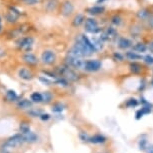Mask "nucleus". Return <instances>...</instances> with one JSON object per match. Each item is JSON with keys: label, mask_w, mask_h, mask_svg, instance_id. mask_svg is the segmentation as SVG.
<instances>
[{"label": "nucleus", "mask_w": 153, "mask_h": 153, "mask_svg": "<svg viewBox=\"0 0 153 153\" xmlns=\"http://www.w3.org/2000/svg\"><path fill=\"white\" fill-rule=\"evenodd\" d=\"M106 141V138L102 135H95L93 137L89 138V142L94 143V144H99V143H104Z\"/></svg>", "instance_id": "22"}, {"label": "nucleus", "mask_w": 153, "mask_h": 153, "mask_svg": "<svg viewBox=\"0 0 153 153\" xmlns=\"http://www.w3.org/2000/svg\"><path fill=\"white\" fill-rule=\"evenodd\" d=\"M143 115H144V114H143V112H142V110L140 109V110H138V111L136 112V115H135V116H136V119H140V118L142 117Z\"/></svg>", "instance_id": "41"}, {"label": "nucleus", "mask_w": 153, "mask_h": 153, "mask_svg": "<svg viewBox=\"0 0 153 153\" xmlns=\"http://www.w3.org/2000/svg\"><path fill=\"white\" fill-rule=\"evenodd\" d=\"M39 81L42 82L44 85H51V84H52V82H51L50 80L47 79V78H45V77H43V76L39 77Z\"/></svg>", "instance_id": "35"}, {"label": "nucleus", "mask_w": 153, "mask_h": 153, "mask_svg": "<svg viewBox=\"0 0 153 153\" xmlns=\"http://www.w3.org/2000/svg\"><path fill=\"white\" fill-rule=\"evenodd\" d=\"M148 49L150 50V52H151L153 54V41H151L149 43V45H148Z\"/></svg>", "instance_id": "42"}, {"label": "nucleus", "mask_w": 153, "mask_h": 153, "mask_svg": "<svg viewBox=\"0 0 153 153\" xmlns=\"http://www.w3.org/2000/svg\"><path fill=\"white\" fill-rule=\"evenodd\" d=\"M147 21H148V26L150 27V29H153V14L149 17V19Z\"/></svg>", "instance_id": "40"}, {"label": "nucleus", "mask_w": 153, "mask_h": 153, "mask_svg": "<svg viewBox=\"0 0 153 153\" xmlns=\"http://www.w3.org/2000/svg\"><path fill=\"white\" fill-rule=\"evenodd\" d=\"M4 153H7V152H4Z\"/></svg>", "instance_id": "47"}, {"label": "nucleus", "mask_w": 153, "mask_h": 153, "mask_svg": "<svg viewBox=\"0 0 153 153\" xmlns=\"http://www.w3.org/2000/svg\"><path fill=\"white\" fill-rule=\"evenodd\" d=\"M138 105V101L135 99V98H130V99H128L127 100V102H126V106L127 107H136V106Z\"/></svg>", "instance_id": "30"}, {"label": "nucleus", "mask_w": 153, "mask_h": 153, "mask_svg": "<svg viewBox=\"0 0 153 153\" xmlns=\"http://www.w3.org/2000/svg\"><path fill=\"white\" fill-rule=\"evenodd\" d=\"M151 16V13L148 9H141L137 12V18L141 21H146Z\"/></svg>", "instance_id": "15"}, {"label": "nucleus", "mask_w": 153, "mask_h": 153, "mask_svg": "<svg viewBox=\"0 0 153 153\" xmlns=\"http://www.w3.org/2000/svg\"><path fill=\"white\" fill-rule=\"evenodd\" d=\"M31 100L35 103H40L43 101V96L41 93H39V92H34V93L31 94Z\"/></svg>", "instance_id": "24"}, {"label": "nucleus", "mask_w": 153, "mask_h": 153, "mask_svg": "<svg viewBox=\"0 0 153 153\" xmlns=\"http://www.w3.org/2000/svg\"><path fill=\"white\" fill-rule=\"evenodd\" d=\"M121 22H122V18H121L119 15H114L111 18V23L113 25H115V26H119L121 24Z\"/></svg>", "instance_id": "29"}, {"label": "nucleus", "mask_w": 153, "mask_h": 153, "mask_svg": "<svg viewBox=\"0 0 153 153\" xmlns=\"http://www.w3.org/2000/svg\"><path fill=\"white\" fill-rule=\"evenodd\" d=\"M74 11V6L72 4L71 1L69 0H66L62 3V6H61V14L63 16L67 17L69 15H71L72 12Z\"/></svg>", "instance_id": "8"}, {"label": "nucleus", "mask_w": 153, "mask_h": 153, "mask_svg": "<svg viewBox=\"0 0 153 153\" xmlns=\"http://www.w3.org/2000/svg\"><path fill=\"white\" fill-rule=\"evenodd\" d=\"M101 67H102V63H101L100 60L89 59V60H85L83 69L88 72H96L98 70H100Z\"/></svg>", "instance_id": "3"}, {"label": "nucleus", "mask_w": 153, "mask_h": 153, "mask_svg": "<svg viewBox=\"0 0 153 153\" xmlns=\"http://www.w3.org/2000/svg\"><path fill=\"white\" fill-rule=\"evenodd\" d=\"M112 58H113V60H115V61L117 62H123L124 61V58H125V56L123 55V54H121L120 52H114L113 54H112Z\"/></svg>", "instance_id": "26"}, {"label": "nucleus", "mask_w": 153, "mask_h": 153, "mask_svg": "<svg viewBox=\"0 0 153 153\" xmlns=\"http://www.w3.org/2000/svg\"><path fill=\"white\" fill-rule=\"evenodd\" d=\"M105 11V7L101 6V5H94L92 7H89L86 9V12L89 13L90 15H99L102 14Z\"/></svg>", "instance_id": "11"}, {"label": "nucleus", "mask_w": 153, "mask_h": 153, "mask_svg": "<svg viewBox=\"0 0 153 153\" xmlns=\"http://www.w3.org/2000/svg\"><path fill=\"white\" fill-rule=\"evenodd\" d=\"M99 153H107V152H99Z\"/></svg>", "instance_id": "46"}, {"label": "nucleus", "mask_w": 153, "mask_h": 153, "mask_svg": "<svg viewBox=\"0 0 153 153\" xmlns=\"http://www.w3.org/2000/svg\"><path fill=\"white\" fill-rule=\"evenodd\" d=\"M22 135H23V137H24V141H25V142L33 143V142H36L37 139H38L37 135L35 133H33V132H31V131H28L27 133L22 134Z\"/></svg>", "instance_id": "19"}, {"label": "nucleus", "mask_w": 153, "mask_h": 153, "mask_svg": "<svg viewBox=\"0 0 153 153\" xmlns=\"http://www.w3.org/2000/svg\"><path fill=\"white\" fill-rule=\"evenodd\" d=\"M79 137H80V139H81L82 141H85V142H89V137L87 134L85 133V132H81V133L79 134Z\"/></svg>", "instance_id": "36"}, {"label": "nucleus", "mask_w": 153, "mask_h": 153, "mask_svg": "<svg viewBox=\"0 0 153 153\" xmlns=\"http://www.w3.org/2000/svg\"><path fill=\"white\" fill-rule=\"evenodd\" d=\"M23 2L26 5H35L38 3V0H23Z\"/></svg>", "instance_id": "38"}, {"label": "nucleus", "mask_w": 153, "mask_h": 153, "mask_svg": "<svg viewBox=\"0 0 153 153\" xmlns=\"http://www.w3.org/2000/svg\"><path fill=\"white\" fill-rule=\"evenodd\" d=\"M147 153H153V145H150L149 147H147Z\"/></svg>", "instance_id": "43"}, {"label": "nucleus", "mask_w": 153, "mask_h": 153, "mask_svg": "<svg viewBox=\"0 0 153 153\" xmlns=\"http://www.w3.org/2000/svg\"><path fill=\"white\" fill-rule=\"evenodd\" d=\"M129 69H130V71L133 74H139L142 71V66L136 61H132L130 65H129Z\"/></svg>", "instance_id": "18"}, {"label": "nucleus", "mask_w": 153, "mask_h": 153, "mask_svg": "<svg viewBox=\"0 0 153 153\" xmlns=\"http://www.w3.org/2000/svg\"><path fill=\"white\" fill-rule=\"evenodd\" d=\"M117 36V30L113 27H107L106 29L101 33L100 38L103 41H108V40L114 39Z\"/></svg>", "instance_id": "7"}, {"label": "nucleus", "mask_w": 153, "mask_h": 153, "mask_svg": "<svg viewBox=\"0 0 153 153\" xmlns=\"http://www.w3.org/2000/svg\"><path fill=\"white\" fill-rule=\"evenodd\" d=\"M24 141V137H23L22 134H15L13 135L12 137H10L8 139L5 144L3 145V148H4V152H7L8 153V149H11V148H15V147L21 145Z\"/></svg>", "instance_id": "2"}, {"label": "nucleus", "mask_w": 153, "mask_h": 153, "mask_svg": "<svg viewBox=\"0 0 153 153\" xmlns=\"http://www.w3.org/2000/svg\"><path fill=\"white\" fill-rule=\"evenodd\" d=\"M147 148V140L146 139H140L139 141V149L145 150Z\"/></svg>", "instance_id": "34"}, {"label": "nucleus", "mask_w": 153, "mask_h": 153, "mask_svg": "<svg viewBox=\"0 0 153 153\" xmlns=\"http://www.w3.org/2000/svg\"><path fill=\"white\" fill-rule=\"evenodd\" d=\"M84 60H82V58H78V57H73L68 55L66 57V65L70 66L71 68L74 69H83L84 66Z\"/></svg>", "instance_id": "5"}, {"label": "nucleus", "mask_w": 153, "mask_h": 153, "mask_svg": "<svg viewBox=\"0 0 153 153\" xmlns=\"http://www.w3.org/2000/svg\"><path fill=\"white\" fill-rule=\"evenodd\" d=\"M56 60V54L55 52H53L52 50H45L43 51L41 54V61L44 64L51 65L55 62Z\"/></svg>", "instance_id": "6"}, {"label": "nucleus", "mask_w": 153, "mask_h": 153, "mask_svg": "<svg viewBox=\"0 0 153 153\" xmlns=\"http://www.w3.org/2000/svg\"><path fill=\"white\" fill-rule=\"evenodd\" d=\"M56 83L60 86H63V87H67L69 86V82L68 80L64 78V77H59V78H56Z\"/></svg>", "instance_id": "27"}, {"label": "nucleus", "mask_w": 153, "mask_h": 153, "mask_svg": "<svg viewBox=\"0 0 153 153\" xmlns=\"http://www.w3.org/2000/svg\"><path fill=\"white\" fill-rule=\"evenodd\" d=\"M29 114L32 117H37V116L40 117V115L42 114V112L40 110H31V111H29Z\"/></svg>", "instance_id": "37"}, {"label": "nucleus", "mask_w": 153, "mask_h": 153, "mask_svg": "<svg viewBox=\"0 0 153 153\" xmlns=\"http://www.w3.org/2000/svg\"><path fill=\"white\" fill-rule=\"evenodd\" d=\"M42 96H43V102H45V103H48L52 100V94L48 91L44 92V93L42 94Z\"/></svg>", "instance_id": "31"}, {"label": "nucleus", "mask_w": 153, "mask_h": 153, "mask_svg": "<svg viewBox=\"0 0 153 153\" xmlns=\"http://www.w3.org/2000/svg\"><path fill=\"white\" fill-rule=\"evenodd\" d=\"M18 76L23 80H26V81H28V80H31L33 78V74L31 73V71L29 70V69H27V68H21V69H20V70L18 71Z\"/></svg>", "instance_id": "13"}, {"label": "nucleus", "mask_w": 153, "mask_h": 153, "mask_svg": "<svg viewBox=\"0 0 153 153\" xmlns=\"http://www.w3.org/2000/svg\"><path fill=\"white\" fill-rule=\"evenodd\" d=\"M132 49H133V51H135V52H137V53H143L148 49V46L146 44H144L143 42H138L135 45H132Z\"/></svg>", "instance_id": "17"}, {"label": "nucleus", "mask_w": 153, "mask_h": 153, "mask_svg": "<svg viewBox=\"0 0 153 153\" xmlns=\"http://www.w3.org/2000/svg\"><path fill=\"white\" fill-rule=\"evenodd\" d=\"M151 84H152V86H153V79H152V81H151Z\"/></svg>", "instance_id": "45"}, {"label": "nucleus", "mask_w": 153, "mask_h": 153, "mask_svg": "<svg viewBox=\"0 0 153 153\" xmlns=\"http://www.w3.org/2000/svg\"><path fill=\"white\" fill-rule=\"evenodd\" d=\"M1 30H2V18L0 16V32H1Z\"/></svg>", "instance_id": "44"}, {"label": "nucleus", "mask_w": 153, "mask_h": 153, "mask_svg": "<svg viewBox=\"0 0 153 153\" xmlns=\"http://www.w3.org/2000/svg\"><path fill=\"white\" fill-rule=\"evenodd\" d=\"M63 109H64V105L61 104V103H55V104L52 106V111L55 112V113L62 112Z\"/></svg>", "instance_id": "28"}, {"label": "nucleus", "mask_w": 153, "mask_h": 153, "mask_svg": "<svg viewBox=\"0 0 153 153\" xmlns=\"http://www.w3.org/2000/svg\"><path fill=\"white\" fill-rule=\"evenodd\" d=\"M85 20L86 18L83 14H77L73 18V20H72V25H73L74 27H79L80 25H82L83 23L85 22Z\"/></svg>", "instance_id": "16"}, {"label": "nucleus", "mask_w": 153, "mask_h": 153, "mask_svg": "<svg viewBox=\"0 0 153 153\" xmlns=\"http://www.w3.org/2000/svg\"><path fill=\"white\" fill-rule=\"evenodd\" d=\"M117 45L120 49H124V50H125V49L132 47V42H131V40H129L128 38H125V37H119L117 41Z\"/></svg>", "instance_id": "12"}, {"label": "nucleus", "mask_w": 153, "mask_h": 153, "mask_svg": "<svg viewBox=\"0 0 153 153\" xmlns=\"http://www.w3.org/2000/svg\"><path fill=\"white\" fill-rule=\"evenodd\" d=\"M33 42H34V39L32 38V37H30V36L23 37V38H21L19 40L18 46H19V48H21V49L28 50V49H30L31 47H32Z\"/></svg>", "instance_id": "9"}, {"label": "nucleus", "mask_w": 153, "mask_h": 153, "mask_svg": "<svg viewBox=\"0 0 153 153\" xmlns=\"http://www.w3.org/2000/svg\"><path fill=\"white\" fill-rule=\"evenodd\" d=\"M17 98H18V95L14 90H8L6 92V99L8 101H15L17 100Z\"/></svg>", "instance_id": "25"}, {"label": "nucleus", "mask_w": 153, "mask_h": 153, "mask_svg": "<svg viewBox=\"0 0 153 153\" xmlns=\"http://www.w3.org/2000/svg\"><path fill=\"white\" fill-rule=\"evenodd\" d=\"M49 118H50V115L47 114V113H42L41 115H40V119H41L42 121H47Z\"/></svg>", "instance_id": "39"}, {"label": "nucleus", "mask_w": 153, "mask_h": 153, "mask_svg": "<svg viewBox=\"0 0 153 153\" xmlns=\"http://www.w3.org/2000/svg\"><path fill=\"white\" fill-rule=\"evenodd\" d=\"M143 61L144 63H146L147 65H153V55H150V54H147V55L143 56Z\"/></svg>", "instance_id": "32"}, {"label": "nucleus", "mask_w": 153, "mask_h": 153, "mask_svg": "<svg viewBox=\"0 0 153 153\" xmlns=\"http://www.w3.org/2000/svg\"><path fill=\"white\" fill-rule=\"evenodd\" d=\"M125 58H127L128 60H131V61H136V60L143 59V56L139 53L135 52L133 50H128L125 52Z\"/></svg>", "instance_id": "14"}, {"label": "nucleus", "mask_w": 153, "mask_h": 153, "mask_svg": "<svg viewBox=\"0 0 153 153\" xmlns=\"http://www.w3.org/2000/svg\"><path fill=\"white\" fill-rule=\"evenodd\" d=\"M84 27L85 30L89 33H97L101 30L99 28V25H98V22L96 21V19L92 18V17H89V18H86L85 22H84Z\"/></svg>", "instance_id": "4"}, {"label": "nucleus", "mask_w": 153, "mask_h": 153, "mask_svg": "<svg viewBox=\"0 0 153 153\" xmlns=\"http://www.w3.org/2000/svg\"><path fill=\"white\" fill-rule=\"evenodd\" d=\"M32 106V102L28 99H23L17 103V107L19 109H29Z\"/></svg>", "instance_id": "21"}, {"label": "nucleus", "mask_w": 153, "mask_h": 153, "mask_svg": "<svg viewBox=\"0 0 153 153\" xmlns=\"http://www.w3.org/2000/svg\"><path fill=\"white\" fill-rule=\"evenodd\" d=\"M58 6V1L57 0H48L47 3L45 4V8L46 10L51 12V11H54Z\"/></svg>", "instance_id": "20"}, {"label": "nucleus", "mask_w": 153, "mask_h": 153, "mask_svg": "<svg viewBox=\"0 0 153 153\" xmlns=\"http://www.w3.org/2000/svg\"><path fill=\"white\" fill-rule=\"evenodd\" d=\"M20 131H21V134H25L27 133L28 131H30V127L27 123H22L20 125Z\"/></svg>", "instance_id": "33"}, {"label": "nucleus", "mask_w": 153, "mask_h": 153, "mask_svg": "<svg viewBox=\"0 0 153 153\" xmlns=\"http://www.w3.org/2000/svg\"><path fill=\"white\" fill-rule=\"evenodd\" d=\"M92 42H93V44H94V47L96 48V50L97 51H99V50H101V49L103 48V40L100 38H93L91 40Z\"/></svg>", "instance_id": "23"}, {"label": "nucleus", "mask_w": 153, "mask_h": 153, "mask_svg": "<svg viewBox=\"0 0 153 153\" xmlns=\"http://www.w3.org/2000/svg\"><path fill=\"white\" fill-rule=\"evenodd\" d=\"M22 59H23V61L26 63V64L31 65V66L36 65L37 63H38V58H37L34 54L30 53V52L25 53L24 55L22 56Z\"/></svg>", "instance_id": "10"}, {"label": "nucleus", "mask_w": 153, "mask_h": 153, "mask_svg": "<svg viewBox=\"0 0 153 153\" xmlns=\"http://www.w3.org/2000/svg\"><path fill=\"white\" fill-rule=\"evenodd\" d=\"M59 73L60 75H62V77L67 79L68 81L75 82L79 79V75L68 65H64L59 67Z\"/></svg>", "instance_id": "1"}]
</instances>
